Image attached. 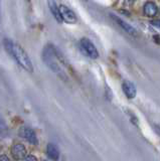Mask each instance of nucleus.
I'll return each instance as SVG.
<instances>
[{
	"mask_svg": "<svg viewBox=\"0 0 160 161\" xmlns=\"http://www.w3.org/2000/svg\"><path fill=\"white\" fill-rule=\"evenodd\" d=\"M3 45L7 53L10 55L24 70H26V72H29V73L33 72V65H32L31 60L29 58L26 52L20 47V45L12 42V40L9 38H5L3 40Z\"/></svg>",
	"mask_w": 160,
	"mask_h": 161,
	"instance_id": "nucleus-1",
	"label": "nucleus"
},
{
	"mask_svg": "<svg viewBox=\"0 0 160 161\" xmlns=\"http://www.w3.org/2000/svg\"><path fill=\"white\" fill-rule=\"evenodd\" d=\"M42 59L44 64H47V67L52 69L53 73L62 75L63 70L61 69V65H59V58L58 54V50L54 48L52 45H47L46 47L43 48L42 52Z\"/></svg>",
	"mask_w": 160,
	"mask_h": 161,
	"instance_id": "nucleus-2",
	"label": "nucleus"
},
{
	"mask_svg": "<svg viewBox=\"0 0 160 161\" xmlns=\"http://www.w3.org/2000/svg\"><path fill=\"white\" fill-rule=\"evenodd\" d=\"M80 45H81V48L84 52V53L88 55L89 58H91L93 59H96L99 57V53L97 47H95V44L87 37H83L80 42Z\"/></svg>",
	"mask_w": 160,
	"mask_h": 161,
	"instance_id": "nucleus-3",
	"label": "nucleus"
},
{
	"mask_svg": "<svg viewBox=\"0 0 160 161\" xmlns=\"http://www.w3.org/2000/svg\"><path fill=\"white\" fill-rule=\"evenodd\" d=\"M59 11H61V15L63 18V21L67 23L74 24L77 22V16L74 12L72 9H69L66 5H59Z\"/></svg>",
	"mask_w": 160,
	"mask_h": 161,
	"instance_id": "nucleus-4",
	"label": "nucleus"
},
{
	"mask_svg": "<svg viewBox=\"0 0 160 161\" xmlns=\"http://www.w3.org/2000/svg\"><path fill=\"white\" fill-rule=\"evenodd\" d=\"M110 16H111V18L114 20V21L116 22L118 25H120V27H121L123 30H125L127 33H129L130 35H133V36H137L136 29H135L134 27H132L130 24H128L127 22H125L124 20H122L121 18L118 17L117 15H115V14H110Z\"/></svg>",
	"mask_w": 160,
	"mask_h": 161,
	"instance_id": "nucleus-5",
	"label": "nucleus"
},
{
	"mask_svg": "<svg viewBox=\"0 0 160 161\" xmlns=\"http://www.w3.org/2000/svg\"><path fill=\"white\" fill-rule=\"evenodd\" d=\"M20 135L22 137L27 140L29 143L32 145H37L38 144V140H37V136L36 132L29 127H23L20 130Z\"/></svg>",
	"mask_w": 160,
	"mask_h": 161,
	"instance_id": "nucleus-6",
	"label": "nucleus"
},
{
	"mask_svg": "<svg viewBox=\"0 0 160 161\" xmlns=\"http://www.w3.org/2000/svg\"><path fill=\"white\" fill-rule=\"evenodd\" d=\"M27 151L22 144H14L11 148V155L15 160H22L26 157Z\"/></svg>",
	"mask_w": 160,
	"mask_h": 161,
	"instance_id": "nucleus-7",
	"label": "nucleus"
},
{
	"mask_svg": "<svg viewBox=\"0 0 160 161\" xmlns=\"http://www.w3.org/2000/svg\"><path fill=\"white\" fill-rule=\"evenodd\" d=\"M122 90L128 99H134L136 97V94H137L136 87H135V85L132 82H130V80H125L122 85Z\"/></svg>",
	"mask_w": 160,
	"mask_h": 161,
	"instance_id": "nucleus-8",
	"label": "nucleus"
},
{
	"mask_svg": "<svg viewBox=\"0 0 160 161\" xmlns=\"http://www.w3.org/2000/svg\"><path fill=\"white\" fill-rule=\"evenodd\" d=\"M47 3H48L49 10H51L52 14L53 15L54 19H56L58 23H62L63 18L61 15V11H59V6L57 4V2L54 1V0H47Z\"/></svg>",
	"mask_w": 160,
	"mask_h": 161,
	"instance_id": "nucleus-9",
	"label": "nucleus"
},
{
	"mask_svg": "<svg viewBox=\"0 0 160 161\" xmlns=\"http://www.w3.org/2000/svg\"><path fill=\"white\" fill-rule=\"evenodd\" d=\"M143 11H144V14L146 15V16L153 17V16H155V15L157 14L158 8L156 6V4L151 2V1H149L147 3H145L144 8H143Z\"/></svg>",
	"mask_w": 160,
	"mask_h": 161,
	"instance_id": "nucleus-10",
	"label": "nucleus"
},
{
	"mask_svg": "<svg viewBox=\"0 0 160 161\" xmlns=\"http://www.w3.org/2000/svg\"><path fill=\"white\" fill-rule=\"evenodd\" d=\"M47 153L48 157L51 159H52V160H54V161H58L59 159V150L58 149L57 146L54 144H52V143L47 144Z\"/></svg>",
	"mask_w": 160,
	"mask_h": 161,
	"instance_id": "nucleus-11",
	"label": "nucleus"
},
{
	"mask_svg": "<svg viewBox=\"0 0 160 161\" xmlns=\"http://www.w3.org/2000/svg\"><path fill=\"white\" fill-rule=\"evenodd\" d=\"M5 130H7V126H6L5 122H4V120L2 119L1 115H0V132L5 131Z\"/></svg>",
	"mask_w": 160,
	"mask_h": 161,
	"instance_id": "nucleus-12",
	"label": "nucleus"
},
{
	"mask_svg": "<svg viewBox=\"0 0 160 161\" xmlns=\"http://www.w3.org/2000/svg\"><path fill=\"white\" fill-rule=\"evenodd\" d=\"M23 161H37V159H36V157H34L32 155H28L23 159Z\"/></svg>",
	"mask_w": 160,
	"mask_h": 161,
	"instance_id": "nucleus-13",
	"label": "nucleus"
},
{
	"mask_svg": "<svg viewBox=\"0 0 160 161\" xmlns=\"http://www.w3.org/2000/svg\"><path fill=\"white\" fill-rule=\"evenodd\" d=\"M153 129L155 131V133L160 136V125H153Z\"/></svg>",
	"mask_w": 160,
	"mask_h": 161,
	"instance_id": "nucleus-14",
	"label": "nucleus"
},
{
	"mask_svg": "<svg viewBox=\"0 0 160 161\" xmlns=\"http://www.w3.org/2000/svg\"><path fill=\"white\" fill-rule=\"evenodd\" d=\"M151 24L154 25V26H156V27H160V19L152 20V21H151Z\"/></svg>",
	"mask_w": 160,
	"mask_h": 161,
	"instance_id": "nucleus-15",
	"label": "nucleus"
},
{
	"mask_svg": "<svg viewBox=\"0 0 160 161\" xmlns=\"http://www.w3.org/2000/svg\"><path fill=\"white\" fill-rule=\"evenodd\" d=\"M0 161H10V160L5 155H0Z\"/></svg>",
	"mask_w": 160,
	"mask_h": 161,
	"instance_id": "nucleus-16",
	"label": "nucleus"
},
{
	"mask_svg": "<svg viewBox=\"0 0 160 161\" xmlns=\"http://www.w3.org/2000/svg\"><path fill=\"white\" fill-rule=\"evenodd\" d=\"M44 161H47V160H44Z\"/></svg>",
	"mask_w": 160,
	"mask_h": 161,
	"instance_id": "nucleus-17",
	"label": "nucleus"
}]
</instances>
